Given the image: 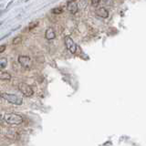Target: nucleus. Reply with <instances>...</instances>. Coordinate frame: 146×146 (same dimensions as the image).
Wrapping results in <instances>:
<instances>
[{"label":"nucleus","mask_w":146,"mask_h":146,"mask_svg":"<svg viewBox=\"0 0 146 146\" xmlns=\"http://www.w3.org/2000/svg\"><path fill=\"white\" fill-rule=\"evenodd\" d=\"M27 1H29V0H27Z\"/></svg>","instance_id":"a211bd4d"},{"label":"nucleus","mask_w":146,"mask_h":146,"mask_svg":"<svg viewBox=\"0 0 146 146\" xmlns=\"http://www.w3.org/2000/svg\"><path fill=\"white\" fill-rule=\"evenodd\" d=\"M96 14H97V16L103 18H107L109 17V12L104 7H100L99 9H97L96 10Z\"/></svg>","instance_id":"6e6552de"},{"label":"nucleus","mask_w":146,"mask_h":146,"mask_svg":"<svg viewBox=\"0 0 146 146\" xmlns=\"http://www.w3.org/2000/svg\"><path fill=\"white\" fill-rule=\"evenodd\" d=\"M7 48V46L6 45H0V54L3 53L5 50Z\"/></svg>","instance_id":"2eb2a0df"},{"label":"nucleus","mask_w":146,"mask_h":146,"mask_svg":"<svg viewBox=\"0 0 146 146\" xmlns=\"http://www.w3.org/2000/svg\"><path fill=\"white\" fill-rule=\"evenodd\" d=\"M67 7H68V12L71 13V14H76L78 12V10H79L75 1H68V5H67Z\"/></svg>","instance_id":"423d86ee"},{"label":"nucleus","mask_w":146,"mask_h":146,"mask_svg":"<svg viewBox=\"0 0 146 146\" xmlns=\"http://www.w3.org/2000/svg\"><path fill=\"white\" fill-rule=\"evenodd\" d=\"M45 38L48 40H52L56 38V34H55L54 29H51V27H48V29L45 32Z\"/></svg>","instance_id":"0eeeda50"},{"label":"nucleus","mask_w":146,"mask_h":146,"mask_svg":"<svg viewBox=\"0 0 146 146\" xmlns=\"http://www.w3.org/2000/svg\"><path fill=\"white\" fill-rule=\"evenodd\" d=\"M11 80V75L8 72H6L2 70L0 68V80Z\"/></svg>","instance_id":"1a4fd4ad"},{"label":"nucleus","mask_w":146,"mask_h":146,"mask_svg":"<svg viewBox=\"0 0 146 146\" xmlns=\"http://www.w3.org/2000/svg\"><path fill=\"white\" fill-rule=\"evenodd\" d=\"M1 98L4 99L5 100H7V102L14 104V105H19L23 104V99L19 96H17L16 94H12V93H2L1 94Z\"/></svg>","instance_id":"f03ea898"},{"label":"nucleus","mask_w":146,"mask_h":146,"mask_svg":"<svg viewBox=\"0 0 146 146\" xmlns=\"http://www.w3.org/2000/svg\"><path fill=\"white\" fill-rule=\"evenodd\" d=\"M100 0H91V4H92V6L94 7H97L100 4Z\"/></svg>","instance_id":"4468645a"},{"label":"nucleus","mask_w":146,"mask_h":146,"mask_svg":"<svg viewBox=\"0 0 146 146\" xmlns=\"http://www.w3.org/2000/svg\"><path fill=\"white\" fill-rule=\"evenodd\" d=\"M18 62H19V64L23 68H27V70H29L32 67V59L29 56L20 55V56L18 57Z\"/></svg>","instance_id":"20e7f679"},{"label":"nucleus","mask_w":146,"mask_h":146,"mask_svg":"<svg viewBox=\"0 0 146 146\" xmlns=\"http://www.w3.org/2000/svg\"><path fill=\"white\" fill-rule=\"evenodd\" d=\"M18 90H19V91L25 96V97H31V96L34 94L33 89H32L29 84L25 83V82H20V83L18 84Z\"/></svg>","instance_id":"7ed1b4c3"},{"label":"nucleus","mask_w":146,"mask_h":146,"mask_svg":"<svg viewBox=\"0 0 146 146\" xmlns=\"http://www.w3.org/2000/svg\"><path fill=\"white\" fill-rule=\"evenodd\" d=\"M3 121H4V117H2V115L0 114V123H1Z\"/></svg>","instance_id":"dca6fc26"},{"label":"nucleus","mask_w":146,"mask_h":146,"mask_svg":"<svg viewBox=\"0 0 146 146\" xmlns=\"http://www.w3.org/2000/svg\"><path fill=\"white\" fill-rule=\"evenodd\" d=\"M4 121H6L7 124H10V125H19L24 120H23V117L19 115V114L9 112V113H6L4 115Z\"/></svg>","instance_id":"f257e3e1"},{"label":"nucleus","mask_w":146,"mask_h":146,"mask_svg":"<svg viewBox=\"0 0 146 146\" xmlns=\"http://www.w3.org/2000/svg\"><path fill=\"white\" fill-rule=\"evenodd\" d=\"M21 40H22L21 36H16V38L13 39L12 44H13V45H17L18 43H20V42H21Z\"/></svg>","instance_id":"ddd939ff"},{"label":"nucleus","mask_w":146,"mask_h":146,"mask_svg":"<svg viewBox=\"0 0 146 146\" xmlns=\"http://www.w3.org/2000/svg\"><path fill=\"white\" fill-rule=\"evenodd\" d=\"M64 41H65V45H66V48L67 49L70 51L71 54H75L76 51H77V45L76 43L73 41V39L70 38V36H65V39H64Z\"/></svg>","instance_id":"39448f33"},{"label":"nucleus","mask_w":146,"mask_h":146,"mask_svg":"<svg viewBox=\"0 0 146 146\" xmlns=\"http://www.w3.org/2000/svg\"><path fill=\"white\" fill-rule=\"evenodd\" d=\"M38 24H39V22L38 21H32V22H30L29 23V30L30 31V30H33L35 27H36L38 26Z\"/></svg>","instance_id":"9b49d317"},{"label":"nucleus","mask_w":146,"mask_h":146,"mask_svg":"<svg viewBox=\"0 0 146 146\" xmlns=\"http://www.w3.org/2000/svg\"><path fill=\"white\" fill-rule=\"evenodd\" d=\"M70 1H77V0H70Z\"/></svg>","instance_id":"f3484780"},{"label":"nucleus","mask_w":146,"mask_h":146,"mask_svg":"<svg viewBox=\"0 0 146 146\" xmlns=\"http://www.w3.org/2000/svg\"><path fill=\"white\" fill-rule=\"evenodd\" d=\"M8 64V61H7V58H0V68L3 70V68H6Z\"/></svg>","instance_id":"9d476101"},{"label":"nucleus","mask_w":146,"mask_h":146,"mask_svg":"<svg viewBox=\"0 0 146 146\" xmlns=\"http://www.w3.org/2000/svg\"><path fill=\"white\" fill-rule=\"evenodd\" d=\"M62 8L61 7H55L52 9V13L55 14V15H58V14H61L62 13Z\"/></svg>","instance_id":"f8f14e48"}]
</instances>
